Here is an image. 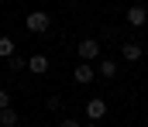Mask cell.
<instances>
[{"label": "cell", "mask_w": 148, "mask_h": 127, "mask_svg": "<svg viewBox=\"0 0 148 127\" xmlns=\"http://www.w3.org/2000/svg\"><path fill=\"white\" fill-rule=\"evenodd\" d=\"M24 28H28L31 35H45V31L52 28V17H48L45 10H31V14H28V21H24Z\"/></svg>", "instance_id": "cell-1"}, {"label": "cell", "mask_w": 148, "mask_h": 127, "mask_svg": "<svg viewBox=\"0 0 148 127\" xmlns=\"http://www.w3.org/2000/svg\"><path fill=\"white\" fill-rule=\"evenodd\" d=\"M76 52H79V62H97L100 58V41L97 38H79Z\"/></svg>", "instance_id": "cell-2"}, {"label": "cell", "mask_w": 148, "mask_h": 127, "mask_svg": "<svg viewBox=\"0 0 148 127\" xmlns=\"http://www.w3.org/2000/svg\"><path fill=\"white\" fill-rule=\"evenodd\" d=\"M127 24H131V28H145L148 24V7L145 3H131V7H127Z\"/></svg>", "instance_id": "cell-3"}, {"label": "cell", "mask_w": 148, "mask_h": 127, "mask_svg": "<svg viewBox=\"0 0 148 127\" xmlns=\"http://www.w3.org/2000/svg\"><path fill=\"white\" fill-rule=\"evenodd\" d=\"M73 79L79 86H90L93 83V79H97V69H93V65H90V62H79V65H76L73 69Z\"/></svg>", "instance_id": "cell-4"}, {"label": "cell", "mask_w": 148, "mask_h": 127, "mask_svg": "<svg viewBox=\"0 0 148 127\" xmlns=\"http://www.w3.org/2000/svg\"><path fill=\"white\" fill-rule=\"evenodd\" d=\"M103 113H107V103H103L100 96H93V100L86 103V120L97 124V120H103Z\"/></svg>", "instance_id": "cell-5"}, {"label": "cell", "mask_w": 148, "mask_h": 127, "mask_svg": "<svg viewBox=\"0 0 148 127\" xmlns=\"http://www.w3.org/2000/svg\"><path fill=\"white\" fill-rule=\"evenodd\" d=\"M141 55H145V48H141L138 41H124L121 45V58H124V62L134 65V62H141Z\"/></svg>", "instance_id": "cell-6"}, {"label": "cell", "mask_w": 148, "mask_h": 127, "mask_svg": "<svg viewBox=\"0 0 148 127\" xmlns=\"http://www.w3.org/2000/svg\"><path fill=\"white\" fill-rule=\"evenodd\" d=\"M93 69H97V76H103V79H114V76H117V62H114V58H97Z\"/></svg>", "instance_id": "cell-7"}, {"label": "cell", "mask_w": 148, "mask_h": 127, "mask_svg": "<svg viewBox=\"0 0 148 127\" xmlns=\"http://www.w3.org/2000/svg\"><path fill=\"white\" fill-rule=\"evenodd\" d=\"M28 72L45 76V72H48V55H31V58H28Z\"/></svg>", "instance_id": "cell-8"}, {"label": "cell", "mask_w": 148, "mask_h": 127, "mask_svg": "<svg viewBox=\"0 0 148 127\" xmlns=\"http://www.w3.org/2000/svg\"><path fill=\"white\" fill-rule=\"evenodd\" d=\"M17 120H21V117H17V110H14V107L0 110V127H17Z\"/></svg>", "instance_id": "cell-9"}, {"label": "cell", "mask_w": 148, "mask_h": 127, "mask_svg": "<svg viewBox=\"0 0 148 127\" xmlns=\"http://www.w3.org/2000/svg\"><path fill=\"white\" fill-rule=\"evenodd\" d=\"M10 55H17V45H14V38H0V58H10Z\"/></svg>", "instance_id": "cell-10"}, {"label": "cell", "mask_w": 148, "mask_h": 127, "mask_svg": "<svg viewBox=\"0 0 148 127\" xmlns=\"http://www.w3.org/2000/svg\"><path fill=\"white\" fill-rule=\"evenodd\" d=\"M7 62H10V69H14V72H21V69H28V58H21V55H10Z\"/></svg>", "instance_id": "cell-11"}, {"label": "cell", "mask_w": 148, "mask_h": 127, "mask_svg": "<svg viewBox=\"0 0 148 127\" xmlns=\"http://www.w3.org/2000/svg\"><path fill=\"white\" fill-rule=\"evenodd\" d=\"M48 110H62V96H48Z\"/></svg>", "instance_id": "cell-12"}, {"label": "cell", "mask_w": 148, "mask_h": 127, "mask_svg": "<svg viewBox=\"0 0 148 127\" xmlns=\"http://www.w3.org/2000/svg\"><path fill=\"white\" fill-rule=\"evenodd\" d=\"M7 107H10V93H7V89H0V110H7Z\"/></svg>", "instance_id": "cell-13"}, {"label": "cell", "mask_w": 148, "mask_h": 127, "mask_svg": "<svg viewBox=\"0 0 148 127\" xmlns=\"http://www.w3.org/2000/svg\"><path fill=\"white\" fill-rule=\"evenodd\" d=\"M59 127H83V120H73V117H66V120H59Z\"/></svg>", "instance_id": "cell-14"}, {"label": "cell", "mask_w": 148, "mask_h": 127, "mask_svg": "<svg viewBox=\"0 0 148 127\" xmlns=\"http://www.w3.org/2000/svg\"><path fill=\"white\" fill-rule=\"evenodd\" d=\"M83 127H97V124H90V120H86V124H83Z\"/></svg>", "instance_id": "cell-15"}, {"label": "cell", "mask_w": 148, "mask_h": 127, "mask_svg": "<svg viewBox=\"0 0 148 127\" xmlns=\"http://www.w3.org/2000/svg\"><path fill=\"white\" fill-rule=\"evenodd\" d=\"M134 3H141V0H134Z\"/></svg>", "instance_id": "cell-16"}]
</instances>
